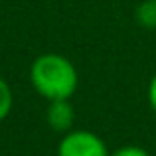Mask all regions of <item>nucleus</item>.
I'll return each instance as SVG.
<instances>
[{
    "label": "nucleus",
    "mask_w": 156,
    "mask_h": 156,
    "mask_svg": "<svg viewBox=\"0 0 156 156\" xmlns=\"http://www.w3.org/2000/svg\"><path fill=\"white\" fill-rule=\"evenodd\" d=\"M12 107H14V95H12V89L8 85V81L4 77H0V121L10 115Z\"/></svg>",
    "instance_id": "5"
},
{
    "label": "nucleus",
    "mask_w": 156,
    "mask_h": 156,
    "mask_svg": "<svg viewBox=\"0 0 156 156\" xmlns=\"http://www.w3.org/2000/svg\"><path fill=\"white\" fill-rule=\"evenodd\" d=\"M46 121L57 133H69L75 122V111L69 99H57L50 101V107L46 111Z\"/></svg>",
    "instance_id": "3"
},
{
    "label": "nucleus",
    "mask_w": 156,
    "mask_h": 156,
    "mask_svg": "<svg viewBox=\"0 0 156 156\" xmlns=\"http://www.w3.org/2000/svg\"><path fill=\"white\" fill-rule=\"evenodd\" d=\"M148 105L156 115V73L152 75V79H150V83H148Z\"/></svg>",
    "instance_id": "7"
},
{
    "label": "nucleus",
    "mask_w": 156,
    "mask_h": 156,
    "mask_svg": "<svg viewBox=\"0 0 156 156\" xmlns=\"http://www.w3.org/2000/svg\"><path fill=\"white\" fill-rule=\"evenodd\" d=\"M30 83L48 101L71 99L79 85V73L61 53H42L32 61Z\"/></svg>",
    "instance_id": "1"
},
{
    "label": "nucleus",
    "mask_w": 156,
    "mask_h": 156,
    "mask_svg": "<svg viewBox=\"0 0 156 156\" xmlns=\"http://www.w3.org/2000/svg\"><path fill=\"white\" fill-rule=\"evenodd\" d=\"M111 156H150L142 146H134V144H129V146H121L117 148Z\"/></svg>",
    "instance_id": "6"
},
{
    "label": "nucleus",
    "mask_w": 156,
    "mask_h": 156,
    "mask_svg": "<svg viewBox=\"0 0 156 156\" xmlns=\"http://www.w3.org/2000/svg\"><path fill=\"white\" fill-rule=\"evenodd\" d=\"M57 156H111L105 140L91 130H69L57 144Z\"/></svg>",
    "instance_id": "2"
},
{
    "label": "nucleus",
    "mask_w": 156,
    "mask_h": 156,
    "mask_svg": "<svg viewBox=\"0 0 156 156\" xmlns=\"http://www.w3.org/2000/svg\"><path fill=\"white\" fill-rule=\"evenodd\" d=\"M138 26L146 30H156V0H142L134 10Z\"/></svg>",
    "instance_id": "4"
}]
</instances>
